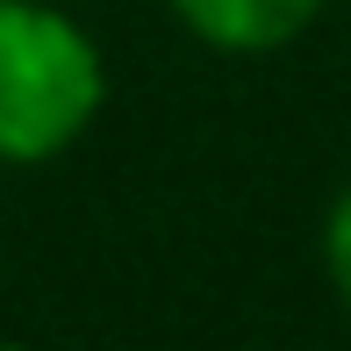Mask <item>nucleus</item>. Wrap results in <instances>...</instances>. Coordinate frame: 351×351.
<instances>
[{"label": "nucleus", "instance_id": "nucleus-3", "mask_svg": "<svg viewBox=\"0 0 351 351\" xmlns=\"http://www.w3.org/2000/svg\"><path fill=\"white\" fill-rule=\"evenodd\" d=\"M323 265H330V287H337L344 308H351V186L330 201V222H323Z\"/></svg>", "mask_w": 351, "mask_h": 351}, {"label": "nucleus", "instance_id": "nucleus-4", "mask_svg": "<svg viewBox=\"0 0 351 351\" xmlns=\"http://www.w3.org/2000/svg\"><path fill=\"white\" fill-rule=\"evenodd\" d=\"M0 351H29V344H0Z\"/></svg>", "mask_w": 351, "mask_h": 351}, {"label": "nucleus", "instance_id": "nucleus-1", "mask_svg": "<svg viewBox=\"0 0 351 351\" xmlns=\"http://www.w3.org/2000/svg\"><path fill=\"white\" fill-rule=\"evenodd\" d=\"M108 101L101 43L51 0H0V165H43Z\"/></svg>", "mask_w": 351, "mask_h": 351}, {"label": "nucleus", "instance_id": "nucleus-2", "mask_svg": "<svg viewBox=\"0 0 351 351\" xmlns=\"http://www.w3.org/2000/svg\"><path fill=\"white\" fill-rule=\"evenodd\" d=\"M180 14L186 36H201L208 51H237V58H258L294 43L301 29L323 14V0H165Z\"/></svg>", "mask_w": 351, "mask_h": 351}]
</instances>
